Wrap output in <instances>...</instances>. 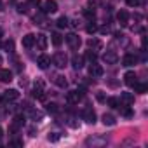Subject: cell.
<instances>
[{"label": "cell", "instance_id": "10", "mask_svg": "<svg viewBox=\"0 0 148 148\" xmlns=\"http://www.w3.org/2000/svg\"><path fill=\"white\" fill-rule=\"evenodd\" d=\"M37 64H38V68H40V70H47V68H49V64H51V58H49V56H45V54H42V56H38Z\"/></svg>", "mask_w": 148, "mask_h": 148}, {"label": "cell", "instance_id": "11", "mask_svg": "<svg viewBox=\"0 0 148 148\" xmlns=\"http://www.w3.org/2000/svg\"><path fill=\"white\" fill-rule=\"evenodd\" d=\"M82 117H84V120H86L87 124H94V122H96V113H94V110H91V108L84 110Z\"/></svg>", "mask_w": 148, "mask_h": 148}, {"label": "cell", "instance_id": "35", "mask_svg": "<svg viewBox=\"0 0 148 148\" xmlns=\"http://www.w3.org/2000/svg\"><path fill=\"white\" fill-rule=\"evenodd\" d=\"M9 145H11V146H16V148H19V146H23V141H21V139H12Z\"/></svg>", "mask_w": 148, "mask_h": 148}, {"label": "cell", "instance_id": "26", "mask_svg": "<svg viewBox=\"0 0 148 148\" xmlns=\"http://www.w3.org/2000/svg\"><path fill=\"white\" fill-rule=\"evenodd\" d=\"M45 110H47L49 113H56L59 108H58V105H56V103H47V105H45Z\"/></svg>", "mask_w": 148, "mask_h": 148}, {"label": "cell", "instance_id": "16", "mask_svg": "<svg viewBox=\"0 0 148 148\" xmlns=\"http://www.w3.org/2000/svg\"><path fill=\"white\" fill-rule=\"evenodd\" d=\"M18 98H19V91H16V89H9L4 92V99H7V101H16Z\"/></svg>", "mask_w": 148, "mask_h": 148}, {"label": "cell", "instance_id": "8", "mask_svg": "<svg viewBox=\"0 0 148 148\" xmlns=\"http://www.w3.org/2000/svg\"><path fill=\"white\" fill-rule=\"evenodd\" d=\"M103 61H105L106 64H115V63L119 61V56H117L113 51H106V52L103 54Z\"/></svg>", "mask_w": 148, "mask_h": 148}, {"label": "cell", "instance_id": "29", "mask_svg": "<svg viewBox=\"0 0 148 148\" xmlns=\"http://www.w3.org/2000/svg\"><path fill=\"white\" fill-rule=\"evenodd\" d=\"M106 101H108V106H112V108H119V105H120V101L117 98H108Z\"/></svg>", "mask_w": 148, "mask_h": 148}, {"label": "cell", "instance_id": "27", "mask_svg": "<svg viewBox=\"0 0 148 148\" xmlns=\"http://www.w3.org/2000/svg\"><path fill=\"white\" fill-rule=\"evenodd\" d=\"M56 25H58L59 28H66V26H68V19H66L64 16H61V18L56 21Z\"/></svg>", "mask_w": 148, "mask_h": 148}, {"label": "cell", "instance_id": "5", "mask_svg": "<svg viewBox=\"0 0 148 148\" xmlns=\"http://www.w3.org/2000/svg\"><path fill=\"white\" fill-rule=\"evenodd\" d=\"M58 11V2L56 0H45L44 2V14H54Z\"/></svg>", "mask_w": 148, "mask_h": 148}, {"label": "cell", "instance_id": "40", "mask_svg": "<svg viewBox=\"0 0 148 148\" xmlns=\"http://www.w3.org/2000/svg\"><path fill=\"white\" fill-rule=\"evenodd\" d=\"M108 32H110V28H108V26H103V28H101V33H108Z\"/></svg>", "mask_w": 148, "mask_h": 148}, {"label": "cell", "instance_id": "32", "mask_svg": "<svg viewBox=\"0 0 148 148\" xmlns=\"http://www.w3.org/2000/svg\"><path fill=\"white\" fill-rule=\"evenodd\" d=\"M84 14H86V18H87L89 21H92V19H94V16H96V14H94V9H92V11H91V9H86V11H84Z\"/></svg>", "mask_w": 148, "mask_h": 148}, {"label": "cell", "instance_id": "13", "mask_svg": "<svg viewBox=\"0 0 148 148\" xmlns=\"http://www.w3.org/2000/svg\"><path fill=\"white\" fill-rule=\"evenodd\" d=\"M138 63V58L134 56V54H125L124 58H122V64L124 66H134Z\"/></svg>", "mask_w": 148, "mask_h": 148}, {"label": "cell", "instance_id": "38", "mask_svg": "<svg viewBox=\"0 0 148 148\" xmlns=\"http://www.w3.org/2000/svg\"><path fill=\"white\" fill-rule=\"evenodd\" d=\"M87 4H89L91 7H98V5H99V0H87Z\"/></svg>", "mask_w": 148, "mask_h": 148}, {"label": "cell", "instance_id": "24", "mask_svg": "<svg viewBox=\"0 0 148 148\" xmlns=\"http://www.w3.org/2000/svg\"><path fill=\"white\" fill-rule=\"evenodd\" d=\"M51 37H52V44H54L56 47H58V45H61V42H63V37H61L59 33H52Z\"/></svg>", "mask_w": 148, "mask_h": 148}, {"label": "cell", "instance_id": "4", "mask_svg": "<svg viewBox=\"0 0 148 148\" xmlns=\"http://www.w3.org/2000/svg\"><path fill=\"white\" fill-rule=\"evenodd\" d=\"M66 42H68V45L71 47V49H79L80 47V37L77 35V33H68L66 35Z\"/></svg>", "mask_w": 148, "mask_h": 148}, {"label": "cell", "instance_id": "28", "mask_svg": "<svg viewBox=\"0 0 148 148\" xmlns=\"http://www.w3.org/2000/svg\"><path fill=\"white\" fill-rule=\"evenodd\" d=\"M86 30H87V33H94V32H98V25L92 23V21H89V25L86 26Z\"/></svg>", "mask_w": 148, "mask_h": 148}, {"label": "cell", "instance_id": "30", "mask_svg": "<svg viewBox=\"0 0 148 148\" xmlns=\"http://www.w3.org/2000/svg\"><path fill=\"white\" fill-rule=\"evenodd\" d=\"M86 58H87L91 63H94V61H96V58H98V54H96L94 51H87V52H86Z\"/></svg>", "mask_w": 148, "mask_h": 148}, {"label": "cell", "instance_id": "33", "mask_svg": "<svg viewBox=\"0 0 148 148\" xmlns=\"http://www.w3.org/2000/svg\"><path fill=\"white\" fill-rule=\"evenodd\" d=\"M59 138H61V134H59V132H51V134L47 136V139H49V141H52V143H54V141H58Z\"/></svg>", "mask_w": 148, "mask_h": 148}, {"label": "cell", "instance_id": "31", "mask_svg": "<svg viewBox=\"0 0 148 148\" xmlns=\"http://www.w3.org/2000/svg\"><path fill=\"white\" fill-rule=\"evenodd\" d=\"M30 115H32V119H35V120H40L44 115H42V112H37V110H30Z\"/></svg>", "mask_w": 148, "mask_h": 148}, {"label": "cell", "instance_id": "25", "mask_svg": "<svg viewBox=\"0 0 148 148\" xmlns=\"http://www.w3.org/2000/svg\"><path fill=\"white\" fill-rule=\"evenodd\" d=\"M4 49H5L7 52H14V40H12V38H9V40L4 44Z\"/></svg>", "mask_w": 148, "mask_h": 148}, {"label": "cell", "instance_id": "41", "mask_svg": "<svg viewBox=\"0 0 148 148\" xmlns=\"http://www.w3.org/2000/svg\"><path fill=\"white\" fill-rule=\"evenodd\" d=\"M2 136H4V129H2V127H0V138H2Z\"/></svg>", "mask_w": 148, "mask_h": 148}, {"label": "cell", "instance_id": "3", "mask_svg": "<svg viewBox=\"0 0 148 148\" xmlns=\"http://www.w3.org/2000/svg\"><path fill=\"white\" fill-rule=\"evenodd\" d=\"M52 63H54L58 68H64V66H66V63H68V58H66V54H64V52H56V54H54V58H52Z\"/></svg>", "mask_w": 148, "mask_h": 148}, {"label": "cell", "instance_id": "20", "mask_svg": "<svg viewBox=\"0 0 148 148\" xmlns=\"http://www.w3.org/2000/svg\"><path fill=\"white\" fill-rule=\"evenodd\" d=\"M115 122H117V120H115V117H113L112 113H105V115H103V124H105V125H115Z\"/></svg>", "mask_w": 148, "mask_h": 148}, {"label": "cell", "instance_id": "1", "mask_svg": "<svg viewBox=\"0 0 148 148\" xmlns=\"http://www.w3.org/2000/svg\"><path fill=\"white\" fill-rule=\"evenodd\" d=\"M84 98V92L82 91H70V92H66V101L70 103V105H75V103H79L80 99Z\"/></svg>", "mask_w": 148, "mask_h": 148}, {"label": "cell", "instance_id": "42", "mask_svg": "<svg viewBox=\"0 0 148 148\" xmlns=\"http://www.w3.org/2000/svg\"><path fill=\"white\" fill-rule=\"evenodd\" d=\"M0 45H2V44H0Z\"/></svg>", "mask_w": 148, "mask_h": 148}, {"label": "cell", "instance_id": "39", "mask_svg": "<svg viewBox=\"0 0 148 148\" xmlns=\"http://www.w3.org/2000/svg\"><path fill=\"white\" fill-rule=\"evenodd\" d=\"M18 12H26V5H18Z\"/></svg>", "mask_w": 148, "mask_h": 148}, {"label": "cell", "instance_id": "12", "mask_svg": "<svg viewBox=\"0 0 148 148\" xmlns=\"http://www.w3.org/2000/svg\"><path fill=\"white\" fill-rule=\"evenodd\" d=\"M35 42L38 44V47H40L42 51H45V49H47V44H49V42H47V37H45L44 33H38V35H35Z\"/></svg>", "mask_w": 148, "mask_h": 148}, {"label": "cell", "instance_id": "37", "mask_svg": "<svg viewBox=\"0 0 148 148\" xmlns=\"http://www.w3.org/2000/svg\"><path fill=\"white\" fill-rule=\"evenodd\" d=\"M96 98H98V101H106V96H105V92H101V91L96 94Z\"/></svg>", "mask_w": 148, "mask_h": 148}, {"label": "cell", "instance_id": "36", "mask_svg": "<svg viewBox=\"0 0 148 148\" xmlns=\"http://www.w3.org/2000/svg\"><path fill=\"white\" fill-rule=\"evenodd\" d=\"M125 2H127L129 7H136V5H139V0H125Z\"/></svg>", "mask_w": 148, "mask_h": 148}, {"label": "cell", "instance_id": "22", "mask_svg": "<svg viewBox=\"0 0 148 148\" xmlns=\"http://www.w3.org/2000/svg\"><path fill=\"white\" fill-rule=\"evenodd\" d=\"M132 87H134V91H136L138 94H145V92L148 91V86H146V84H139V82H136Z\"/></svg>", "mask_w": 148, "mask_h": 148}, {"label": "cell", "instance_id": "34", "mask_svg": "<svg viewBox=\"0 0 148 148\" xmlns=\"http://www.w3.org/2000/svg\"><path fill=\"white\" fill-rule=\"evenodd\" d=\"M12 124H16L18 127H21V125L25 124V117H21V115H18V117L14 119V122H12Z\"/></svg>", "mask_w": 148, "mask_h": 148}, {"label": "cell", "instance_id": "9", "mask_svg": "<svg viewBox=\"0 0 148 148\" xmlns=\"http://www.w3.org/2000/svg\"><path fill=\"white\" fill-rule=\"evenodd\" d=\"M87 47H89L91 51L98 52V51L103 49V44H101V40H98V38H89V40H87Z\"/></svg>", "mask_w": 148, "mask_h": 148}, {"label": "cell", "instance_id": "23", "mask_svg": "<svg viewBox=\"0 0 148 148\" xmlns=\"http://www.w3.org/2000/svg\"><path fill=\"white\" fill-rule=\"evenodd\" d=\"M120 99H122V101H124L125 105H132V103H134V96H132L131 92H122Z\"/></svg>", "mask_w": 148, "mask_h": 148}, {"label": "cell", "instance_id": "6", "mask_svg": "<svg viewBox=\"0 0 148 148\" xmlns=\"http://www.w3.org/2000/svg\"><path fill=\"white\" fill-rule=\"evenodd\" d=\"M89 75L94 77V79L101 77V75H103V66L98 64V63H91V66H89Z\"/></svg>", "mask_w": 148, "mask_h": 148}, {"label": "cell", "instance_id": "2", "mask_svg": "<svg viewBox=\"0 0 148 148\" xmlns=\"http://www.w3.org/2000/svg\"><path fill=\"white\" fill-rule=\"evenodd\" d=\"M33 98H37V99H40V101L45 99V94H44V82H42V80H37V82H35V86H33Z\"/></svg>", "mask_w": 148, "mask_h": 148}, {"label": "cell", "instance_id": "14", "mask_svg": "<svg viewBox=\"0 0 148 148\" xmlns=\"http://www.w3.org/2000/svg\"><path fill=\"white\" fill-rule=\"evenodd\" d=\"M117 21H119L122 26H127V23H129V14H127V11H119V12H117Z\"/></svg>", "mask_w": 148, "mask_h": 148}, {"label": "cell", "instance_id": "18", "mask_svg": "<svg viewBox=\"0 0 148 148\" xmlns=\"http://www.w3.org/2000/svg\"><path fill=\"white\" fill-rule=\"evenodd\" d=\"M71 66L75 68V70H80L84 66V58L82 56H73L71 58Z\"/></svg>", "mask_w": 148, "mask_h": 148}, {"label": "cell", "instance_id": "15", "mask_svg": "<svg viewBox=\"0 0 148 148\" xmlns=\"http://www.w3.org/2000/svg\"><path fill=\"white\" fill-rule=\"evenodd\" d=\"M33 44H35V35L33 33H26L23 37V47L30 49V47H33Z\"/></svg>", "mask_w": 148, "mask_h": 148}, {"label": "cell", "instance_id": "19", "mask_svg": "<svg viewBox=\"0 0 148 148\" xmlns=\"http://www.w3.org/2000/svg\"><path fill=\"white\" fill-rule=\"evenodd\" d=\"M86 145H96V146H101V145H106V138H87Z\"/></svg>", "mask_w": 148, "mask_h": 148}, {"label": "cell", "instance_id": "17", "mask_svg": "<svg viewBox=\"0 0 148 148\" xmlns=\"http://www.w3.org/2000/svg\"><path fill=\"white\" fill-rule=\"evenodd\" d=\"M12 80V71L11 70H0V82L9 84Z\"/></svg>", "mask_w": 148, "mask_h": 148}, {"label": "cell", "instance_id": "21", "mask_svg": "<svg viewBox=\"0 0 148 148\" xmlns=\"http://www.w3.org/2000/svg\"><path fill=\"white\" fill-rule=\"evenodd\" d=\"M54 84H56L58 87H61V89H64V87L68 86V82H66V79H64L63 75H58V77L54 79Z\"/></svg>", "mask_w": 148, "mask_h": 148}, {"label": "cell", "instance_id": "7", "mask_svg": "<svg viewBox=\"0 0 148 148\" xmlns=\"http://www.w3.org/2000/svg\"><path fill=\"white\" fill-rule=\"evenodd\" d=\"M124 82H125V86L132 87V86L138 82V75H136V71H125V75H124Z\"/></svg>", "mask_w": 148, "mask_h": 148}]
</instances>
